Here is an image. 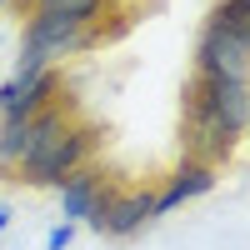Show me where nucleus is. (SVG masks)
<instances>
[{
  "mask_svg": "<svg viewBox=\"0 0 250 250\" xmlns=\"http://www.w3.org/2000/svg\"><path fill=\"white\" fill-rule=\"evenodd\" d=\"M245 85L250 80L190 75L180 90V155L225 165L245 135Z\"/></svg>",
  "mask_w": 250,
  "mask_h": 250,
  "instance_id": "1",
  "label": "nucleus"
},
{
  "mask_svg": "<svg viewBox=\"0 0 250 250\" xmlns=\"http://www.w3.org/2000/svg\"><path fill=\"white\" fill-rule=\"evenodd\" d=\"M95 150H100V125L95 120H70L65 130H55L50 140H40L5 180L30 185V190H55L65 175H75L80 165H90Z\"/></svg>",
  "mask_w": 250,
  "mask_h": 250,
  "instance_id": "2",
  "label": "nucleus"
},
{
  "mask_svg": "<svg viewBox=\"0 0 250 250\" xmlns=\"http://www.w3.org/2000/svg\"><path fill=\"white\" fill-rule=\"evenodd\" d=\"M70 120H80V105H75V95H65V90H60L45 110H35L30 120H0V180L25 160L40 140H50L55 130H65Z\"/></svg>",
  "mask_w": 250,
  "mask_h": 250,
  "instance_id": "3",
  "label": "nucleus"
},
{
  "mask_svg": "<svg viewBox=\"0 0 250 250\" xmlns=\"http://www.w3.org/2000/svg\"><path fill=\"white\" fill-rule=\"evenodd\" d=\"M150 220H155V185H115L105 195V205H100L85 225L95 235H105V240H130Z\"/></svg>",
  "mask_w": 250,
  "mask_h": 250,
  "instance_id": "4",
  "label": "nucleus"
},
{
  "mask_svg": "<svg viewBox=\"0 0 250 250\" xmlns=\"http://www.w3.org/2000/svg\"><path fill=\"white\" fill-rule=\"evenodd\" d=\"M195 75L250 80V40L205 20V25H200V40H195Z\"/></svg>",
  "mask_w": 250,
  "mask_h": 250,
  "instance_id": "5",
  "label": "nucleus"
},
{
  "mask_svg": "<svg viewBox=\"0 0 250 250\" xmlns=\"http://www.w3.org/2000/svg\"><path fill=\"white\" fill-rule=\"evenodd\" d=\"M60 90H65V80H60L55 65L35 70V75H10V80H0V120H30L35 110H45Z\"/></svg>",
  "mask_w": 250,
  "mask_h": 250,
  "instance_id": "6",
  "label": "nucleus"
},
{
  "mask_svg": "<svg viewBox=\"0 0 250 250\" xmlns=\"http://www.w3.org/2000/svg\"><path fill=\"white\" fill-rule=\"evenodd\" d=\"M115 190V180H110V170H105V165H80V170L75 175H65V180H60L55 185V195H60V215H65L70 225H85L95 210H100V205H105V195Z\"/></svg>",
  "mask_w": 250,
  "mask_h": 250,
  "instance_id": "7",
  "label": "nucleus"
},
{
  "mask_svg": "<svg viewBox=\"0 0 250 250\" xmlns=\"http://www.w3.org/2000/svg\"><path fill=\"white\" fill-rule=\"evenodd\" d=\"M210 190H215V165L180 155V160H175V170H170V180L155 190V220H160V215H170V210H180L185 200L210 195Z\"/></svg>",
  "mask_w": 250,
  "mask_h": 250,
  "instance_id": "8",
  "label": "nucleus"
},
{
  "mask_svg": "<svg viewBox=\"0 0 250 250\" xmlns=\"http://www.w3.org/2000/svg\"><path fill=\"white\" fill-rule=\"evenodd\" d=\"M205 20L250 40V0H210V15H205Z\"/></svg>",
  "mask_w": 250,
  "mask_h": 250,
  "instance_id": "9",
  "label": "nucleus"
},
{
  "mask_svg": "<svg viewBox=\"0 0 250 250\" xmlns=\"http://www.w3.org/2000/svg\"><path fill=\"white\" fill-rule=\"evenodd\" d=\"M70 240H75V225H70V220H60V225H50L45 250H70Z\"/></svg>",
  "mask_w": 250,
  "mask_h": 250,
  "instance_id": "10",
  "label": "nucleus"
},
{
  "mask_svg": "<svg viewBox=\"0 0 250 250\" xmlns=\"http://www.w3.org/2000/svg\"><path fill=\"white\" fill-rule=\"evenodd\" d=\"M10 5H15V10H20V20H25V15H30V10H35V5H40V0H10Z\"/></svg>",
  "mask_w": 250,
  "mask_h": 250,
  "instance_id": "11",
  "label": "nucleus"
},
{
  "mask_svg": "<svg viewBox=\"0 0 250 250\" xmlns=\"http://www.w3.org/2000/svg\"><path fill=\"white\" fill-rule=\"evenodd\" d=\"M245 135H250V85H245Z\"/></svg>",
  "mask_w": 250,
  "mask_h": 250,
  "instance_id": "12",
  "label": "nucleus"
},
{
  "mask_svg": "<svg viewBox=\"0 0 250 250\" xmlns=\"http://www.w3.org/2000/svg\"><path fill=\"white\" fill-rule=\"evenodd\" d=\"M5 225H10V210H5V205H0V230H5Z\"/></svg>",
  "mask_w": 250,
  "mask_h": 250,
  "instance_id": "13",
  "label": "nucleus"
},
{
  "mask_svg": "<svg viewBox=\"0 0 250 250\" xmlns=\"http://www.w3.org/2000/svg\"><path fill=\"white\" fill-rule=\"evenodd\" d=\"M5 5H10V0H0V10H5Z\"/></svg>",
  "mask_w": 250,
  "mask_h": 250,
  "instance_id": "14",
  "label": "nucleus"
}]
</instances>
